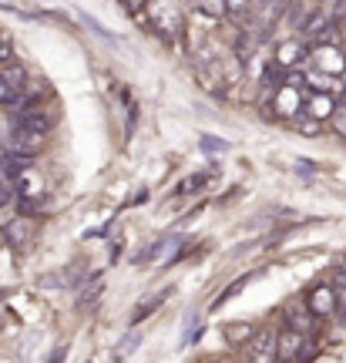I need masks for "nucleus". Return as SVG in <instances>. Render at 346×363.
Returning <instances> with one entry per match:
<instances>
[{"label": "nucleus", "mask_w": 346, "mask_h": 363, "mask_svg": "<svg viewBox=\"0 0 346 363\" xmlns=\"http://www.w3.org/2000/svg\"><path fill=\"white\" fill-rule=\"evenodd\" d=\"M303 88L299 84H289V81H282L272 88V94L262 101V111L266 118H279V121H293L299 111H303Z\"/></svg>", "instance_id": "nucleus-1"}, {"label": "nucleus", "mask_w": 346, "mask_h": 363, "mask_svg": "<svg viewBox=\"0 0 346 363\" xmlns=\"http://www.w3.org/2000/svg\"><path fill=\"white\" fill-rule=\"evenodd\" d=\"M316 357V343H313V337H306V333H299V330H293V326H286V330H279L276 333V360H313Z\"/></svg>", "instance_id": "nucleus-2"}, {"label": "nucleus", "mask_w": 346, "mask_h": 363, "mask_svg": "<svg viewBox=\"0 0 346 363\" xmlns=\"http://www.w3.org/2000/svg\"><path fill=\"white\" fill-rule=\"evenodd\" d=\"M306 61L313 65V71H323V74H333V78L346 74V54L340 44H313Z\"/></svg>", "instance_id": "nucleus-3"}, {"label": "nucleus", "mask_w": 346, "mask_h": 363, "mask_svg": "<svg viewBox=\"0 0 346 363\" xmlns=\"http://www.w3.org/2000/svg\"><path fill=\"white\" fill-rule=\"evenodd\" d=\"M276 333L279 330H272V326H266L262 333L256 330V337L245 343V350H242V357L245 360H262V363H269V360H276Z\"/></svg>", "instance_id": "nucleus-4"}, {"label": "nucleus", "mask_w": 346, "mask_h": 363, "mask_svg": "<svg viewBox=\"0 0 346 363\" xmlns=\"http://www.w3.org/2000/svg\"><path fill=\"white\" fill-rule=\"evenodd\" d=\"M306 57H309V44L296 34V38L282 40L279 48H276V57H272V61L289 71V67H303V65H306Z\"/></svg>", "instance_id": "nucleus-5"}, {"label": "nucleus", "mask_w": 346, "mask_h": 363, "mask_svg": "<svg viewBox=\"0 0 346 363\" xmlns=\"http://www.w3.org/2000/svg\"><path fill=\"white\" fill-rule=\"evenodd\" d=\"M44 145H48V135H40V131L21 128V125H13V128L7 131V148H11V152H27V155H38Z\"/></svg>", "instance_id": "nucleus-6"}, {"label": "nucleus", "mask_w": 346, "mask_h": 363, "mask_svg": "<svg viewBox=\"0 0 346 363\" xmlns=\"http://www.w3.org/2000/svg\"><path fill=\"white\" fill-rule=\"evenodd\" d=\"M320 316L306 306V299H299V303H289V310H286V326H293V330H299V333H306V337H313L316 330H320Z\"/></svg>", "instance_id": "nucleus-7"}, {"label": "nucleus", "mask_w": 346, "mask_h": 363, "mask_svg": "<svg viewBox=\"0 0 346 363\" xmlns=\"http://www.w3.org/2000/svg\"><path fill=\"white\" fill-rule=\"evenodd\" d=\"M306 306L320 320H330V316H336V296H333V286L330 283H316L313 289L306 293Z\"/></svg>", "instance_id": "nucleus-8"}, {"label": "nucleus", "mask_w": 346, "mask_h": 363, "mask_svg": "<svg viewBox=\"0 0 346 363\" xmlns=\"http://www.w3.org/2000/svg\"><path fill=\"white\" fill-rule=\"evenodd\" d=\"M13 125L48 135V131L54 128V115H48L44 108H38V104H34V108H21V111H13Z\"/></svg>", "instance_id": "nucleus-9"}, {"label": "nucleus", "mask_w": 346, "mask_h": 363, "mask_svg": "<svg viewBox=\"0 0 346 363\" xmlns=\"http://www.w3.org/2000/svg\"><path fill=\"white\" fill-rule=\"evenodd\" d=\"M333 108H336V98L330 91H313L306 101H303V111L313 118H320V121H326V118L333 115Z\"/></svg>", "instance_id": "nucleus-10"}, {"label": "nucleus", "mask_w": 346, "mask_h": 363, "mask_svg": "<svg viewBox=\"0 0 346 363\" xmlns=\"http://www.w3.org/2000/svg\"><path fill=\"white\" fill-rule=\"evenodd\" d=\"M172 293H175V289L168 286V289H158V293H152V296H145V299H141V303H138V306L131 310L128 323H131V326L145 323V316H148V313H155V310H162V303H165V299L172 296Z\"/></svg>", "instance_id": "nucleus-11"}, {"label": "nucleus", "mask_w": 346, "mask_h": 363, "mask_svg": "<svg viewBox=\"0 0 346 363\" xmlns=\"http://www.w3.org/2000/svg\"><path fill=\"white\" fill-rule=\"evenodd\" d=\"M256 330H259L256 323H229L222 333H225V343H229V347H245L249 340L256 337Z\"/></svg>", "instance_id": "nucleus-12"}, {"label": "nucleus", "mask_w": 346, "mask_h": 363, "mask_svg": "<svg viewBox=\"0 0 346 363\" xmlns=\"http://www.w3.org/2000/svg\"><path fill=\"white\" fill-rule=\"evenodd\" d=\"M4 239H7V242H13V246H24L27 239H30V222H27V216L7 222V225H4Z\"/></svg>", "instance_id": "nucleus-13"}, {"label": "nucleus", "mask_w": 346, "mask_h": 363, "mask_svg": "<svg viewBox=\"0 0 346 363\" xmlns=\"http://www.w3.org/2000/svg\"><path fill=\"white\" fill-rule=\"evenodd\" d=\"M0 74H4V81H7V84H11L13 91H24L27 84H30V74H27V67H24V65H17V61L4 65V67H0Z\"/></svg>", "instance_id": "nucleus-14"}, {"label": "nucleus", "mask_w": 346, "mask_h": 363, "mask_svg": "<svg viewBox=\"0 0 346 363\" xmlns=\"http://www.w3.org/2000/svg\"><path fill=\"white\" fill-rule=\"evenodd\" d=\"M293 131H299L303 138H320L323 135V121L320 118L306 115V111H299V115L293 118Z\"/></svg>", "instance_id": "nucleus-15"}, {"label": "nucleus", "mask_w": 346, "mask_h": 363, "mask_svg": "<svg viewBox=\"0 0 346 363\" xmlns=\"http://www.w3.org/2000/svg\"><path fill=\"white\" fill-rule=\"evenodd\" d=\"M330 286H333V296H336V316H343L346 320V262L333 272Z\"/></svg>", "instance_id": "nucleus-16"}, {"label": "nucleus", "mask_w": 346, "mask_h": 363, "mask_svg": "<svg viewBox=\"0 0 346 363\" xmlns=\"http://www.w3.org/2000/svg\"><path fill=\"white\" fill-rule=\"evenodd\" d=\"M192 11L202 13L206 21H222L225 17V0H192Z\"/></svg>", "instance_id": "nucleus-17"}, {"label": "nucleus", "mask_w": 346, "mask_h": 363, "mask_svg": "<svg viewBox=\"0 0 346 363\" xmlns=\"http://www.w3.org/2000/svg\"><path fill=\"white\" fill-rule=\"evenodd\" d=\"M252 283V272H245V276H239V279H235V283H229L225 286V289H222V296L216 299V303H212V306H208V310H218V306H225V303H229L232 296H239V293H242L245 286Z\"/></svg>", "instance_id": "nucleus-18"}, {"label": "nucleus", "mask_w": 346, "mask_h": 363, "mask_svg": "<svg viewBox=\"0 0 346 363\" xmlns=\"http://www.w3.org/2000/svg\"><path fill=\"white\" fill-rule=\"evenodd\" d=\"M98 299H101V276H91V286L74 299V303H77V310H88L91 303H98Z\"/></svg>", "instance_id": "nucleus-19"}, {"label": "nucleus", "mask_w": 346, "mask_h": 363, "mask_svg": "<svg viewBox=\"0 0 346 363\" xmlns=\"http://www.w3.org/2000/svg\"><path fill=\"white\" fill-rule=\"evenodd\" d=\"M208 182H212V175H208V172H192V175H185V179H182V192L195 195V192H202Z\"/></svg>", "instance_id": "nucleus-20"}, {"label": "nucleus", "mask_w": 346, "mask_h": 363, "mask_svg": "<svg viewBox=\"0 0 346 363\" xmlns=\"http://www.w3.org/2000/svg\"><path fill=\"white\" fill-rule=\"evenodd\" d=\"M172 242V239H158V242H148V246L141 249L138 256H135V266H145V262H152V259H158L162 252H165V246Z\"/></svg>", "instance_id": "nucleus-21"}, {"label": "nucleus", "mask_w": 346, "mask_h": 363, "mask_svg": "<svg viewBox=\"0 0 346 363\" xmlns=\"http://www.w3.org/2000/svg\"><path fill=\"white\" fill-rule=\"evenodd\" d=\"M252 4H256V0H225V17L245 21V17L252 13Z\"/></svg>", "instance_id": "nucleus-22"}, {"label": "nucleus", "mask_w": 346, "mask_h": 363, "mask_svg": "<svg viewBox=\"0 0 346 363\" xmlns=\"http://www.w3.org/2000/svg\"><path fill=\"white\" fill-rule=\"evenodd\" d=\"M326 121L333 125V131H336V135H340V138H343V142H346V98H343V101H336L333 115L326 118Z\"/></svg>", "instance_id": "nucleus-23"}, {"label": "nucleus", "mask_w": 346, "mask_h": 363, "mask_svg": "<svg viewBox=\"0 0 346 363\" xmlns=\"http://www.w3.org/2000/svg\"><path fill=\"white\" fill-rule=\"evenodd\" d=\"M17 94H21V91H13L11 84L4 81V74H0V108H11V104L17 101Z\"/></svg>", "instance_id": "nucleus-24"}, {"label": "nucleus", "mask_w": 346, "mask_h": 363, "mask_svg": "<svg viewBox=\"0 0 346 363\" xmlns=\"http://www.w3.org/2000/svg\"><path fill=\"white\" fill-rule=\"evenodd\" d=\"M11 61H17V54H13V44L7 38H0V67L11 65Z\"/></svg>", "instance_id": "nucleus-25"}, {"label": "nucleus", "mask_w": 346, "mask_h": 363, "mask_svg": "<svg viewBox=\"0 0 346 363\" xmlns=\"http://www.w3.org/2000/svg\"><path fill=\"white\" fill-rule=\"evenodd\" d=\"M118 4H121L128 13H141L145 7H148V0H118Z\"/></svg>", "instance_id": "nucleus-26"}, {"label": "nucleus", "mask_w": 346, "mask_h": 363, "mask_svg": "<svg viewBox=\"0 0 346 363\" xmlns=\"http://www.w3.org/2000/svg\"><path fill=\"white\" fill-rule=\"evenodd\" d=\"M202 148H206V152H225L229 145L218 142V138H202Z\"/></svg>", "instance_id": "nucleus-27"}, {"label": "nucleus", "mask_w": 346, "mask_h": 363, "mask_svg": "<svg viewBox=\"0 0 346 363\" xmlns=\"http://www.w3.org/2000/svg\"><path fill=\"white\" fill-rule=\"evenodd\" d=\"M135 347H138V333H131V337L121 340V353H131Z\"/></svg>", "instance_id": "nucleus-28"}, {"label": "nucleus", "mask_w": 346, "mask_h": 363, "mask_svg": "<svg viewBox=\"0 0 346 363\" xmlns=\"http://www.w3.org/2000/svg\"><path fill=\"white\" fill-rule=\"evenodd\" d=\"M340 94H343V98H346V74H343V84H340Z\"/></svg>", "instance_id": "nucleus-29"}, {"label": "nucleus", "mask_w": 346, "mask_h": 363, "mask_svg": "<svg viewBox=\"0 0 346 363\" xmlns=\"http://www.w3.org/2000/svg\"><path fill=\"white\" fill-rule=\"evenodd\" d=\"M340 48H343V54H346V44H340Z\"/></svg>", "instance_id": "nucleus-30"}, {"label": "nucleus", "mask_w": 346, "mask_h": 363, "mask_svg": "<svg viewBox=\"0 0 346 363\" xmlns=\"http://www.w3.org/2000/svg\"><path fill=\"white\" fill-rule=\"evenodd\" d=\"M185 4H192V0H185Z\"/></svg>", "instance_id": "nucleus-31"}]
</instances>
